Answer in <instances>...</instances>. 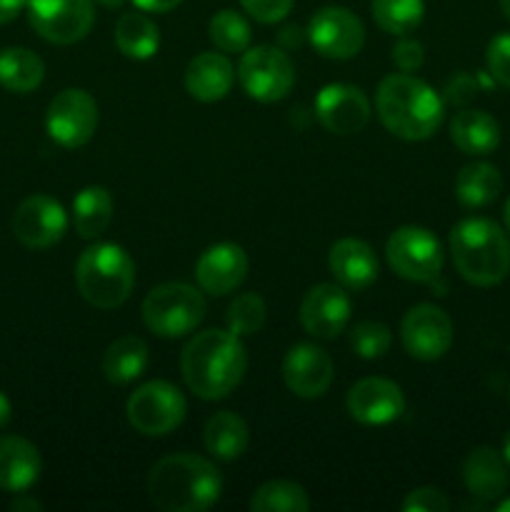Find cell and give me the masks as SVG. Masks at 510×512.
<instances>
[{"mask_svg": "<svg viewBox=\"0 0 510 512\" xmlns=\"http://www.w3.org/2000/svg\"><path fill=\"white\" fill-rule=\"evenodd\" d=\"M348 413L360 425H388L405 410V395L395 380L363 378L348 390Z\"/></svg>", "mask_w": 510, "mask_h": 512, "instance_id": "cell-18", "label": "cell"}, {"mask_svg": "<svg viewBox=\"0 0 510 512\" xmlns=\"http://www.w3.org/2000/svg\"><path fill=\"white\" fill-rule=\"evenodd\" d=\"M238 80L245 93L260 103H278L293 90L295 68L283 48L255 45L243 50L238 63Z\"/></svg>", "mask_w": 510, "mask_h": 512, "instance_id": "cell-9", "label": "cell"}, {"mask_svg": "<svg viewBox=\"0 0 510 512\" xmlns=\"http://www.w3.org/2000/svg\"><path fill=\"white\" fill-rule=\"evenodd\" d=\"M10 418H13V405H10L8 395L0 390V430L10 423Z\"/></svg>", "mask_w": 510, "mask_h": 512, "instance_id": "cell-45", "label": "cell"}, {"mask_svg": "<svg viewBox=\"0 0 510 512\" xmlns=\"http://www.w3.org/2000/svg\"><path fill=\"white\" fill-rule=\"evenodd\" d=\"M375 110L388 133L410 143L435 135L445 115L443 98L410 73H393L380 80Z\"/></svg>", "mask_w": 510, "mask_h": 512, "instance_id": "cell-3", "label": "cell"}, {"mask_svg": "<svg viewBox=\"0 0 510 512\" xmlns=\"http://www.w3.org/2000/svg\"><path fill=\"white\" fill-rule=\"evenodd\" d=\"M293 3L295 0H240L245 13L265 25L280 23V20L293 10Z\"/></svg>", "mask_w": 510, "mask_h": 512, "instance_id": "cell-38", "label": "cell"}, {"mask_svg": "<svg viewBox=\"0 0 510 512\" xmlns=\"http://www.w3.org/2000/svg\"><path fill=\"white\" fill-rule=\"evenodd\" d=\"M503 220H505V230H508V235H510V198H508V203H505V210H503Z\"/></svg>", "mask_w": 510, "mask_h": 512, "instance_id": "cell-48", "label": "cell"}, {"mask_svg": "<svg viewBox=\"0 0 510 512\" xmlns=\"http://www.w3.org/2000/svg\"><path fill=\"white\" fill-rule=\"evenodd\" d=\"M388 265L410 283H433L443 270V245L428 228L403 225L385 243Z\"/></svg>", "mask_w": 510, "mask_h": 512, "instance_id": "cell-8", "label": "cell"}, {"mask_svg": "<svg viewBox=\"0 0 510 512\" xmlns=\"http://www.w3.org/2000/svg\"><path fill=\"white\" fill-rule=\"evenodd\" d=\"M508 460L503 453H498L490 445H480V448L470 450L468 458L463 463V483L473 498L483 500V503H493L508 493L510 475Z\"/></svg>", "mask_w": 510, "mask_h": 512, "instance_id": "cell-20", "label": "cell"}, {"mask_svg": "<svg viewBox=\"0 0 510 512\" xmlns=\"http://www.w3.org/2000/svg\"><path fill=\"white\" fill-rule=\"evenodd\" d=\"M370 13L380 30L400 38L423 23L425 0H370Z\"/></svg>", "mask_w": 510, "mask_h": 512, "instance_id": "cell-31", "label": "cell"}, {"mask_svg": "<svg viewBox=\"0 0 510 512\" xmlns=\"http://www.w3.org/2000/svg\"><path fill=\"white\" fill-rule=\"evenodd\" d=\"M503 458L508 460V465H510V430L505 433V438H503Z\"/></svg>", "mask_w": 510, "mask_h": 512, "instance_id": "cell-46", "label": "cell"}, {"mask_svg": "<svg viewBox=\"0 0 510 512\" xmlns=\"http://www.w3.org/2000/svg\"><path fill=\"white\" fill-rule=\"evenodd\" d=\"M100 5H103V8H120V5L125 3V0H98Z\"/></svg>", "mask_w": 510, "mask_h": 512, "instance_id": "cell-47", "label": "cell"}, {"mask_svg": "<svg viewBox=\"0 0 510 512\" xmlns=\"http://www.w3.org/2000/svg\"><path fill=\"white\" fill-rule=\"evenodd\" d=\"M485 65L495 83L510 88V33H500L490 40L485 50Z\"/></svg>", "mask_w": 510, "mask_h": 512, "instance_id": "cell-36", "label": "cell"}, {"mask_svg": "<svg viewBox=\"0 0 510 512\" xmlns=\"http://www.w3.org/2000/svg\"><path fill=\"white\" fill-rule=\"evenodd\" d=\"M75 285L93 308H118L135 288L133 258L115 243L90 245L75 263Z\"/></svg>", "mask_w": 510, "mask_h": 512, "instance_id": "cell-5", "label": "cell"}, {"mask_svg": "<svg viewBox=\"0 0 510 512\" xmlns=\"http://www.w3.org/2000/svg\"><path fill=\"white\" fill-rule=\"evenodd\" d=\"M450 140L465 155H490L500 145V125L485 110L463 108L450 120Z\"/></svg>", "mask_w": 510, "mask_h": 512, "instance_id": "cell-24", "label": "cell"}, {"mask_svg": "<svg viewBox=\"0 0 510 512\" xmlns=\"http://www.w3.org/2000/svg\"><path fill=\"white\" fill-rule=\"evenodd\" d=\"M390 58H393V63L398 65L403 73H413V70H418L420 65H423L425 50L418 40L400 35V40L393 45V50H390Z\"/></svg>", "mask_w": 510, "mask_h": 512, "instance_id": "cell-40", "label": "cell"}, {"mask_svg": "<svg viewBox=\"0 0 510 512\" xmlns=\"http://www.w3.org/2000/svg\"><path fill=\"white\" fill-rule=\"evenodd\" d=\"M113 195L103 185H88L73 198V225L80 238L95 240L113 220Z\"/></svg>", "mask_w": 510, "mask_h": 512, "instance_id": "cell-28", "label": "cell"}, {"mask_svg": "<svg viewBox=\"0 0 510 512\" xmlns=\"http://www.w3.org/2000/svg\"><path fill=\"white\" fill-rule=\"evenodd\" d=\"M205 318V298L188 283L155 285L143 300V323L158 338H183Z\"/></svg>", "mask_w": 510, "mask_h": 512, "instance_id": "cell-6", "label": "cell"}, {"mask_svg": "<svg viewBox=\"0 0 510 512\" xmlns=\"http://www.w3.org/2000/svg\"><path fill=\"white\" fill-rule=\"evenodd\" d=\"M235 80L233 63L223 53H200L185 68V90L200 103H218Z\"/></svg>", "mask_w": 510, "mask_h": 512, "instance_id": "cell-23", "label": "cell"}, {"mask_svg": "<svg viewBox=\"0 0 510 512\" xmlns=\"http://www.w3.org/2000/svg\"><path fill=\"white\" fill-rule=\"evenodd\" d=\"M25 3H28V0H0V25L18 18L20 10L25 8Z\"/></svg>", "mask_w": 510, "mask_h": 512, "instance_id": "cell-42", "label": "cell"}, {"mask_svg": "<svg viewBox=\"0 0 510 512\" xmlns=\"http://www.w3.org/2000/svg\"><path fill=\"white\" fill-rule=\"evenodd\" d=\"M248 255L235 243H215L195 263V280L208 295H228L248 278Z\"/></svg>", "mask_w": 510, "mask_h": 512, "instance_id": "cell-19", "label": "cell"}, {"mask_svg": "<svg viewBox=\"0 0 510 512\" xmlns=\"http://www.w3.org/2000/svg\"><path fill=\"white\" fill-rule=\"evenodd\" d=\"M203 443L213 458L233 463V460L243 458V453L250 445L248 423L238 413L220 410V413L210 415L208 423H205Z\"/></svg>", "mask_w": 510, "mask_h": 512, "instance_id": "cell-25", "label": "cell"}, {"mask_svg": "<svg viewBox=\"0 0 510 512\" xmlns=\"http://www.w3.org/2000/svg\"><path fill=\"white\" fill-rule=\"evenodd\" d=\"M45 128L63 148H83L98 130V103L83 88L60 90L48 105Z\"/></svg>", "mask_w": 510, "mask_h": 512, "instance_id": "cell-11", "label": "cell"}, {"mask_svg": "<svg viewBox=\"0 0 510 512\" xmlns=\"http://www.w3.org/2000/svg\"><path fill=\"white\" fill-rule=\"evenodd\" d=\"M328 268L345 290H365L378 280V255L365 240L343 238L330 248Z\"/></svg>", "mask_w": 510, "mask_h": 512, "instance_id": "cell-21", "label": "cell"}, {"mask_svg": "<svg viewBox=\"0 0 510 512\" xmlns=\"http://www.w3.org/2000/svg\"><path fill=\"white\" fill-rule=\"evenodd\" d=\"M135 8L145 10V13H168V10L178 8L183 0H133Z\"/></svg>", "mask_w": 510, "mask_h": 512, "instance_id": "cell-41", "label": "cell"}, {"mask_svg": "<svg viewBox=\"0 0 510 512\" xmlns=\"http://www.w3.org/2000/svg\"><path fill=\"white\" fill-rule=\"evenodd\" d=\"M148 493L163 512H203L218 503L223 478L210 460L193 453L165 455L148 475Z\"/></svg>", "mask_w": 510, "mask_h": 512, "instance_id": "cell-2", "label": "cell"}, {"mask_svg": "<svg viewBox=\"0 0 510 512\" xmlns=\"http://www.w3.org/2000/svg\"><path fill=\"white\" fill-rule=\"evenodd\" d=\"M248 368L243 340L230 330H203L180 353V373L200 400H223L233 393Z\"/></svg>", "mask_w": 510, "mask_h": 512, "instance_id": "cell-1", "label": "cell"}, {"mask_svg": "<svg viewBox=\"0 0 510 512\" xmlns=\"http://www.w3.org/2000/svg\"><path fill=\"white\" fill-rule=\"evenodd\" d=\"M45 78V63L28 48L0 50V85L10 93H33Z\"/></svg>", "mask_w": 510, "mask_h": 512, "instance_id": "cell-30", "label": "cell"}, {"mask_svg": "<svg viewBox=\"0 0 510 512\" xmlns=\"http://www.w3.org/2000/svg\"><path fill=\"white\" fill-rule=\"evenodd\" d=\"M253 512H308L310 498L293 480H270L263 483L250 498Z\"/></svg>", "mask_w": 510, "mask_h": 512, "instance_id": "cell-32", "label": "cell"}, {"mask_svg": "<svg viewBox=\"0 0 510 512\" xmlns=\"http://www.w3.org/2000/svg\"><path fill=\"white\" fill-rule=\"evenodd\" d=\"M400 340L410 358L433 363L443 358L453 345V320L433 303L413 305L400 323Z\"/></svg>", "mask_w": 510, "mask_h": 512, "instance_id": "cell-13", "label": "cell"}, {"mask_svg": "<svg viewBox=\"0 0 510 512\" xmlns=\"http://www.w3.org/2000/svg\"><path fill=\"white\" fill-rule=\"evenodd\" d=\"M478 78L470 73H455L453 78L445 83V90H443V98L448 100L450 105H458V108H465V105H470L475 100V95H478Z\"/></svg>", "mask_w": 510, "mask_h": 512, "instance_id": "cell-39", "label": "cell"}, {"mask_svg": "<svg viewBox=\"0 0 510 512\" xmlns=\"http://www.w3.org/2000/svg\"><path fill=\"white\" fill-rule=\"evenodd\" d=\"M335 378L333 358L313 343H298L285 353L283 380L298 398H323Z\"/></svg>", "mask_w": 510, "mask_h": 512, "instance_id": "cell-17", "label": "cell"}, {"mask_svg": "<svg viewBox=\"0 0 510 512\" xmlns=\"http://www.w3.org/2000/svg\"><path fill=\"white\" fill-rule=\"evenodd\" d=\"M65 230H68V215L63 205L50 195H30L13 213V235L30 250L53 248Z\"/></svg>", "mask_w": 510, "mask_h": 512, "instance_id": "cell-14", "label": "cell"}, {"mask_svg": "<svg viewBox=\"0 0 510 512\" xmlns=\"http://www.w3.org/2000/svg\"><path fill=\"white\" fill-rule=\"evenodd\" d=\"M400 508L403 512H448L450 500L438 488H418L405 495Z\"/></svg>", "mask_w": 510, "mask_h": 512, "instance_id": "cell-37", "label": "cell"}, {"mask_svg": "<svg viewBox=\"0 0 510 512\" xmlns=\"http://www.w3.org/2000/svg\"><path fill=\"white\" fill-rule=\"evenodd\" d=\"M495 510H498V512H510V498L500 500V503L495 505Z\"/></svg>", "mask_w": 510, "mask_h": 512, "instance_id": "cell-49", "label": "cell"}, {"mask_svg": "<svg viewBox=\"0 0 510 512\" xmlns=\"http://www.w3.org/2000/svg\"><path fill=\"white\" fill-rule=\"evenodd\" d=\"M500 193H503V175L493 163H485V160L463 165L455 178V198L463 208H485L495 203Z\"/></svg>", "mask_w": 510, "mask_h": 512, "instance_id": "cell-27", "label": "cell"}, {"mask_svg": "<svg viewBox=\"0 0 510 512\" xmlns=\"http://www.w3.org/2000/svg\"><path fill=\"white\" fill-rule=\"evenodd\" d=\"M28 20L35 33L53 45H73L95 23L93 0H28Z\"/></svg>", "mask_w": 510, "mask_h": 512, "instance_id": "cell-10", "label": "cell"}, {"mask_svg": "<svg viewBox=\"0 0 510 512\" xmlns=\"http://www.w3.org/2000/svg\"><path fill=\"white\" fill-rule=\"evenodd\" d=\"M43 470L38 448L20 435H0V490L25 493L33 488Z\"/></svg>", "mask_w": 510, "mask_h": 512, "instance_id": "cell-22", "label": "cell"}, {"mask_svg": "<svg viewBox=\"0 0 510 512\" xmlns=\"http://www.w3.org/2000/svg\"><path fill=\"white\" fill-rule=\"evenodd\" d=\"M115 45L130 60H148L160 48V30L145 10L123 13L115 25Z\"/></svg>", "mask_w": 510, "mask_h": 512, "instance_id": "cell-29", "label": "cell"}, {"mask_svg": "<svg viewBox=\"0 0 510 512\" xmlns=\"http://www.w3.org/2000/svg\"><path fill=\"white\" fill-rule=\"evenodd\" d=\"M150 363L148 343L138 335H123L113 340L103 353V375L113 385H128L145 373Z\"/></svg>", "mask_w": 510, "mask_h": 512, "instance_id": "cell-26", "label": "cell"}, {"mask_svg": "<svg viewBox=\"0 0 510 512\" xmlns=\"http://www.w3.org/2000/svg\"><path fill=\"white\" fill-rule=\"evenodd\" d=\"M350 313V295L338 283L313 285L300 303V323L313 338L333 340L348 328Z\"/></svg>", "mask_w": 510, "mask_h": 512, "instance_id": "cell-16", "label": "cell"}, {"mask_svg": "<svg viewBox=\"0 0 510 512\" xmlns=\"http://www.w3.org/2000/svg\"><path fill=\"white\" fill-rule=\"evenodd\" d=\"M305 38L323 58L350 60L363 50L365 28L353 10L325 5L310 18Z\"/></svg>", "mask_w": 510, "mask_h": 512, "instance_id": "cell-12", "label": "cell"}, {"mask_svg": "<svg viewBox=\"0 0 510 512\" xmlns=\"http://www.w3.org/2000/svg\"><path fill=\"white\" fill-rule=\"evenodd\" d=\"M393 345V333L388 325L378 323V320H360L350 328V348L358 358L363 360H378Z\"/></svg>", "mask_w": 510, "mask_h": 512, "instance_id": "cell-35", "label": "cell"}, {"mask_svg": "<svg viewBox=\"0 0 510 512\" xmlns=\"http://www.w3.org/2000/svg\"><path fill=\"white\" fill-rule=\"evenodd\" d=\"M10 510L13 512H23V510H43V505L33 498H25V493H20V498H15L10 503Z\"/></svg>", "mask_w": 510, "mask_h": 512, "instance_id": "cell-44", "label": "cell"}, {"mask_svg": "<svg viewBox=\"0 0 510 512\" xmlns=\"http://www.w3.org/2000/svg\"><path fill=\"white\" fill-rule=\"evenodd\" d=\"M210 40L215 43V48L223 50V53H243L250 45V25L235 10H218V13L210 18L208 25Z\"/></svg>", "mask_w": 510, "mask_h": 512, "instance_id": "cell-33", "label": "cell"}, {"mask_svg": "<svg viewBox=\"0 0 510 512\" xmlns=\"http://www.w3.org/2000/svg\"><path fill=\"white\" fill-rule=\"evenodd\" d=\"M450 255L460 278L493 288L510 273V238L495 220L465 218L450 230Z\"/></svg>", "mask_w": 510, "mask_h": 512, "instance_id": "cell-4", "label": "cell"}, {"mask_svg": "<svg viewBox=\"0 0 510 512\" xmlns=\"http://www.w3.org/2000/svg\"><path fill=\"white\" fill-rule=\"evenodd\" d=\"M305 38V30L295 28V25H290V28H285L283 33H280V43H283V48H293V45H300Z\"/></svg>", "mask_w": 510, "mask_h": 512, "instance_id": "cell-43", "label": "cell"}, {"mask_svg": "<svg viewBox=\"0 0 510 512\" xmlns=\"http://www.w3.org/2000/svg\"><path fill=\"white\" fill-rule=\"evenodd\" d=\"M265 315H268L265 300L258 293H243L230 303L225 323H228L230 333H235L238 338H248L263 328Z\"/></svg>", "mask_w": 510, "mask_h": 512, "instance_id": "cell-34", "label": "cell"}, {"mask_svg": "<svg viewBox=\"0 0 510 512\" xmlns=\"http://www.w3.org/2000/svg\"><path fill=\"white\" fill-rule=\"evenodd\" d=\"M315 118L328 133L355 135L368 125L370 100L358 85L330 83L315 98Z\"/></svg>", "mask_w": 510, "mask_h": 512, "instance_id": "cell-15", "label": "cell"}, {"mask_svg": "<svg viewBox=\"0 0 510 512\" xmlns=\"http://www.w3.org/2000/svg\"><path fill=\"white\" fill-rule=\"evenodd\" d=\"M185 413H188V403H185L183 393L165 380L143 383L140 388H135L125 405L128 423L148 438L173 433L185 420Z\"/></svg>", "mask_w": 510, "mask_h": 512, "instance_id": "cell-7", "label": "cell"}, {"mask_svg": "<svg viewBox=\"0 0 510 512\" xmlns=\"http://www.w3.org/2000/svg\"><path fill=\"white\" fill-rule=\"evenodd\" d=\"M498 3H500V10H503L505 18L510 20V0H498Z\"/></svg>", "mask_w": 510, "mask_h": 512, "instance_id": "cell-50", "label": "cell"}]
</instances>
